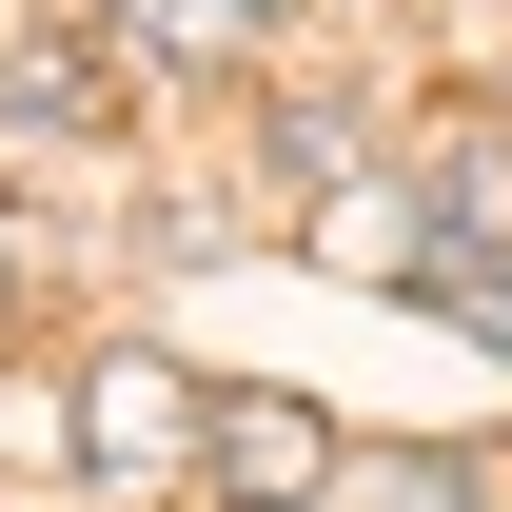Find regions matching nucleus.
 <instances>
[{
  "mask_svg": "<svg viewBox=\"0 0 512 512\" xmlns=\"http://www.w3.org/2000/svg\"><path fill=\"white\" fill-rule=\"evenodd\" d=\"M217 434V394L158 375V355H79V473H178Z\"/></svg>",
  "mask_w": 512,
  "mask_h": 512,
  "instance_id": "nucleus-1",
  "label": "nucleus"
},
{
  "mask_svg": "<svg viewBox=\"0 0 512 512\" xmlns=\"http://www.w3.org/2000/svg\"><path fill=\"white\" fill-rule=\"evenodd\" d=\"M217 473H237V512H316L355 453H335V414H296V394H217Z\"/></svg>",
  "mask_w": 512,
  "mask_h": 512,
  "instance_id": "nucleus-2",
  "label": "nucleus"
},
{
  "mask_svg": "<svg viewBox=\"0 0 512 512\" xmlns=\"http://www.w3.org/2000/svg\"><path fill=\"white\" fill-rule=\"evenodd\" d=\"M0 119L99 138V119H119V60H79V40H0Z\"/></svg>",
  "mask_w": 512,
  "mask_h": 512,
  "instance_id": "nucleus-3",
  "label": "nucleus"
},
{
  "mask_svg": "<svg viewBox=\"0 0 512 512\" xmlns=\"http://www.w3.org/2000/svg\"><path fill=\"white\" fill-rule=\"evenodd\" d=\"M414 316H453V335H493L512 355V237H414V276H394Z\"/></svg>",
  "mask_w": 512,
  "mask_h": 512,
  "instance_id": "nucleus-4",
  "label": "nucleus"
},
{
  "mask_svg": "<svg viewBox=\"0 0 512 512\" xmlns=\"http://www.w3.org/2000/svg\"><path fill=\"white\" fill-rule=\"evenodd\" d=\"M414 237H512V138H434L414 158Z\"/></svg>",
  "mask_w": 512,
  "mask_h": 512,
  "instance_id": "nucleus-5",
  "label": "nucleus"
},
{
  "mask_svg": "<svg viewBox=\"0 0 512 512\" xmlns=\"http://www.w3.org/2000/svg\"><path fill=\"white\" fill-rule=\"evenodd\" d=\"M355 512H473V473H453V453H375V473H355Z\"/></svg>",
  "mask_w": 512,
  "mask_h": 512,
  "instance_id": "nucleus-6",
  "label": "nucleus"
},
{
  "mask_svg": "<svg viewBox=\"0 0 512 512\" xmlns=\"http://www.w3.org/2000/svg\"><path fill=\"white\" fill-rule=\"evenodd\" d=\"M20 276H40V237H20V217H0V316H20Z\"/></svg>",
  "mask_w": 512,
  "mask_h": 512,
  "instance_id": "nucleus-7",
  "label": "nucleus"
},
{
  "mask_svg": "<svg viewBox=\"0 0 512 512\" xmlns=\"http://www.w3.org/2000/svg\"><path fill=\"white\" fill-rule=\"evenodd\" d=\"M237 20H296V0H237Z\"/></svg>",
  "mask_w": 512,
  "mask_h": 512,
  "instance_id": "nucleus-8",
  "label": "nucleus"
}]
</instances>
